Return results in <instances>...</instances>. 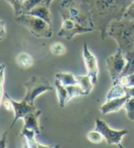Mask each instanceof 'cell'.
Wrapping results in <instances>:
<instances>
[{
    "mask_svg": "<svg viewBox=\"0 0 134 148\" xmlns=\"http://www.w3.org/2000/svg\"><path fill=\"white\" fill-rule=\"evenodd\" d=\"M40 114H42V111H40V110L28 112V114H26L23 117V121H24L23 128L33 130L36 132L37 134H40V133H42V128H40V123H39V118Z\"/></svg>",
    "mask_w": 134,
    "mask_h": 148,
    "instance_id": "cell-11",
    "label": "cell"
},
{
    "mask_svg": "<svg viewBox=\"0 0 134 148\" xmlns=\"http://www.w3.org/2000/svg\"><path fill=\"white\" fill-rule=\"evenodd\" d=\"M16 61L17 64L23 69H28V68H31L33 65V58L26 52H21L17 55Z\"/></svg>",
    "mask_w": 134,
    "mask_h": 148,
    "instance_id": "cell-19",
    "label": "cell"
},
{
    "mask_svg": "<svg viewBox=\"0 0 134 148\" xmlns=\"http://www.w3.org/2000/svg\"><path fill=\"white\" fill-rule=\"evenodd\" d=\"M54 86H55V89H56L58 100H59V104H60V106L62 108H63L65 106L66 102L69 101L67 90H66L65 86H63V85L56 79H55V82H54Z\"/></svg>",
    "mask_w": 134,
    "mask_h": 148,
    "instance_id": "cell-16",
    "label": "cell"
},
{
    "mask_svg": "<svg viewBox=\"0 0 134 148\" xmlns=\"http://www.w3.org/2000/svg\"><path fill=\"white\" fill-rule=\"evenodd\" d=\"M67 92H68V100L70 101L71 99L77 97V96H84L85 92L82 89V87L79 84H73V85H68L65 86Z\"/></svg>",
    "mask_w": 134,
    "mask_h": 148,
    "instance_id": "cell-20",
    "label": "cell"
},
{
    "mask_svg": "<svg viewBox=\"0 0 134 148\" xmlns=\"http://www.w3.org/2000/svg\"><path fill=\"white\" fill-rule=\"evenodd\" d=\"M62 18H70L77 22L81 26L95 29L88 9L83 4L78 5L73 0H62L60 5Z\"/></svg>",
    "mask_w": 134,
    "mask_h": 148,
    "instance_id": "cell-3",
    "label": "cell"
},
{
    "mask_svg": "<svg viewBox=\"0 0 134 148\" xmlns=\"http://www.w3.org/2000/svg\"><path fill=\"white\" fill-rule=\"evenodd\" d=\"M123 96H127V87H124L118 83H115V84H112L111 89L108 90L106 100L109 101L112 99L123 97Z\"/></svg>",
    "mask_w": 134,
    "mask_h": 148,
    "instance_id": "cell-15",
    "label": "cell"
},
{
    "mask_svg": "<svg viewBox=\"0 0 134 148\" xmlns=\"http://www.w3.org/2000/svg\"><path fill=\"white\" fill-rule=\"evenodd\" d=\"M111 37L123 55L134 50V21L127 18L113 20L107 29V37Z\"/></svg>",
    "mask_w": 134,
    "mask_h": 148,
    "instance_id": "cell-2",
    "label": "cell"
},
{
    "mask_svg": "<svg viewBox=\"0 0 134 148\" xmlns=\"http://www.w3.org/2000/svg\"><path fill=\"white\" fill-rule=\"evenodd\" d=\"M11 101H12L13 105V111L15 112V117L14 120L10 125V128H12L14 126V124L17 123V121H19V119H23L26 114H28V112H35L37 111V108L35 107V105H31L28 102L25 101L24 100H22L21 101H17L11 98Z\"/></svg>",
    "mask_w": 134,
    "mask_h": 148,
    "instance_id": "cell-10",
    "label": "cell"
},
{
    "mask_svg": "<svg viewBox=\"0 0 134 148\" xmlns=\"http://www.w3.org/2000/svg\"><path fill=\"white\" fill-rule=\"evenodd\" d=\"M133 2H134V1H133Z\"/></svg>",
    "mask_w": 134,
    "mask_h": 148,
    "instance_id": "cell-33",
    "label": "cell"
},
{
    "mask_svg": "<svg viewBox=\"0 0 134 148\" xmlns=\"http://www.w3.org/2000/svg\"><path fill=\"white\" fill-rule=\"evenodd\" d=\"M124 109L126 110L128 119L134 122V97L128 98L124 104Z\"/></svg>",
    "mask_w": 134,
    "mask_h": 148,
    "instance_id": "cell-23",
    "label": "cell"
},
{
    "mask_svg": "<svg viewBox=\"0 0 134 148\" xmlns=\"http://www.w3.org/2000/svg\"><path fill=\"white\" fill-rule=\"evenodd\" d=\"M134 0H82L88 9L95 29L99 30L102 39L107 38V29L113 20L123 18L128 7Z\"/></svg>",
    "mask_w": 134,
    "mask_h": 148,
    "instance_id": "cell-1",
    "label": "cell"
},
{
    "mask_svg": "<svg viewBox=\"0 0 134 148\" xmlns=\"http://www.w3.org/2000/svg\"><path fill=\"white\" fill-rule=\"evenodd\" d=\"M128 96H123L120 98H116L107 101L105 103L100 107V111L103 114H108V113L119 112L121 108L124 107L126 101L128 100Z\"/></svg>",
    "mask_w": 134,
    "mask_h": 148,
    "instance_id": "cell-12",
    "label": "cell"
},
{
    "mask_svg": "<svg viewBox=\"0 0 134 148\" xmlns=\"http://www.w3.org/2000/svg\"><path fill=\"white\" fill-rule=\"evenodd\" d=\"M107 69L112 79V82H115L123 71L124 67L127 63V60L122 53V51L118 49V51L114 55L109 56L106 60Z\"/></svg>",
    "mask_w": 134,
    "mask_h": 148,
    "instance_id": "cell-7",
    "label": "cell"
},
{
    "mask_svg": "<svg viewBox=\"0 0 134 148\" xmlns=\"http://www.w3.org/2000/svg\"><path fill=\"white\" fill-rule=\"evenodd\" d=\"M15 20L19 24L25 26L35 37L45 38H51L52 37L51 25L38 16L28 14H21L15 16Z\"/></svg>",
    "mask_w": 134,
    "mask_h": 148,
    "instance_id": "cell-4",
    "label": "cell"
},
{
    "mask_svg": "<svg viewBox=\"0 0 134 148\" xmlns=\"http://www.w3.org/2000/svg\"><path fill=\"white\" fill-rule=\"evenodd\" d=\"M42 4H45L44 0H25V2L23 4V7H22L21 14H27L28 11H31L33 8Z\"/></svg>",
    "mask_w": 134,
    "mask_h": 148,
    "instance_id": "cell-22",
    "label": "cell"
},
{
    "mask_svg": "<svg viewBox=\"0 0 134 148\" xmlns=\"http://www.w3.org/2000/svg\"><path fill=\"white\" fill-rule=\"evenodd\" d=\"M5 1H7L8 3H9L12 5L15 16H19L21 14L22 7H23V4L25 2V0H5Z\"/></svg>",
    "mask_w": 134,
    "mask_h": 148,
    "instance_id": "cell-26",
    "label": "cell"
},
{
    "mask_svg": "<svg viewBox=\"0 0 134 148\" xmlns=\"http://www.w3.org/2000/svg\"><path fill=\"white\" fill-rule=\"evenodd\" d=\"M44 2H45V5H48V7H50V5H51V3L52 2V0H44Z\"/></svg>",
    "mask_w": 134,
    "mask_h": 148,
    "instance_id": "cell-32",
    "label": "cell"
},
{
    "mask_svg": "<svg viewBox=\"0 0 134 148\" xmlns=\"http://www.w3.org/2000/svg\"><path fill=\"white\" fill-rule=\"evenodd\" d=\"M1 103H2V105L4 106V108L7 111L13 110V105H12V101H11V97L8 94L4 93Z\"/></svg>",
    "mask_w": 134,
    "mask_h": 148,
    "instance_id": "cell-28",
    "label": "cell"
},
{
    "mask_svg": "<svg viewBox=\"0 0 134 148\" xmlns=\"http://www.w3.org/2000/svg\"><path fill=\"white\" fill-rule=\"evenodd\" d=\"M28 15H32L35 16H38V18H42L45 20L47 23L51 25V14L48 5H46L45 4L39 5L37 7L33 8L31 11H28L27 13Z\"/></svg>",
    "mask_w": 134,
    "mask_h": 148,
    "instance_id": "cell-14",
    "label": "cell"
},
{
    "mask_svg": "<svg viewBox=\"0 0 134 148\" xmlns=\"http://www.w3.org/2000/svg\"><path fill=\"white\" fill-rule=\"evenodd\" d=\"M36 132L31 129L23 128L21 130L20 135L22 137H24L27 143V147L28 148H50V147H54V146H48V145H43L42 144L38 143L35 139V135H36Z\"/></svg>",
    "mask_w": 134,
    "mask_h": 148,
    "instance_id": "cell-13",
    "label": "cell"
},
{
    "mask_svg": "<svg viewBox=\"0 0 134 148\" xmlns=\"http://www.w3.org/2000/svg\"><path fill=\"white\" fill-rule=\"evenodd\" d=\"M50 49H51V52L56 56H62L63 54H65L66 52L65 46L61 42H54L50 47Z\"/></svg>",
    "mask_w": 134,
    "mask_h": 148,
    "instance_id": "cell-25",
    "label": "cell"
},
{
    "mask_svg": "<svg viewBox=\"0 0 134 148\" xmlns=\"http://www.w3.org/2000/svg\"><path fill=\"white\" fill-rule=\"evenodd\" d=\"M25 88L26 93L23 100L31 105H34V101L38 96L52 90L48 79L40 76L31 77V79L25 83Z\"/></svg>",
    "mask_w": 134,
    "mask_h": 148,
    "instance_id": "cell-5",
    "label": "cell"
},
{
    "mask_svg": "<svg viewBox=\"0 0 134 148\" xmlns=\"http://www.w3.org/2000/svg\"><path fill=\"white\" fill-rule=\"evenodd\" d=\"M95 29L90 27H86L84 26H81L77 22H75L73 19L70 18H62V27L60 31L58 32V37L60 38H65L67 39L73 38L77 34H84L92 32Z\"/></svg>",
    "mask_w": 134,
    "mask_h": 148,
    "instance_id": "cell-8",
    "label": "cell"
},
{
    "mask_svg": "<svg viewBox=\"0 0 134 148\" xmlns=\"http://www.w3.org/2000/svg\"><path fill=\"white\" fill-rule=\"evenodd\" d=\"M6 37V27L5 22L3 20H0V40L4 39Z\"/></svg>",
    "mask_w": 134,
    "mask_h": 148,
    "instance_id": "cell-30",
    "label": "cell"
},
{
    "mask_svg": "<svg viewBox=\"0 0 134 148\" xmlns=\"http://www.w3.org/2000/svg\"><path fill=\"white\" fill-rule=\"evenodd\" d=\"M7 136H8V132H6L3 135V137L0 139V148H5L7 146Z\"/></svg>",
    "mask_w": 134,
    "mask_h": 148,
    "instance_id": "cell-31",
    "label": "cell"
},
{
    "mask_svg": "<svg viewBox=\"0 0 134 148\" xmlns=\"http://www.w3.org/2000/svg\"><path fill=\"white\" fill-rule=\"evenodd\" d=\"M83 58L85 67L87 69V72L88 75L91 78V81L93 84L96 85L97 84L98 82V65H97V60L95 57V55H93L91 53V51L88 49L87 44H84V49H83Z\"/></svg>",
    "mask_w": 134,
    "mask_h": 148,
    "instance_id": "cell-9",
    "label": "cell"
},
{
    "mask_svg": "<svg viewBox=\"0 0 134 148\" xmlns=\"http://www.w3.org/2000/svg\"><path fill=\"white\" fill-rule=\"evenodd\" d=\"M55 79H58L63 86H68V85L77 84L76 77L73 73L70 72H60L55 74Z\"/></svg>",
    "mask_w": 134,
    "mask_h": 148,
    "instance_id": "cell-18",
    "label": "cell"
},
{
    "mask_svg": "<svg viewBox=\"0 0 134 148\" xmlns=\"http://www.w3.org/2000/svg\"><path fill=\"white\" fill-rule=\"evenodd\" d=\"M123 18L130 19L131 21H134V2H132L129 7H128L126 12L124 13Z\"/></svg>",
    "mask_w": 134,
    "mask_h": 148,
    "instance_id": "cell-29",
    "label": "cell"
},
{
    "mask_svg": "<svg viewBox=\"0 0 134 148\" xmlns=\"http://www.w3.org/2000/svg\"><path fill=\"white\" fill-rule=\"evenodd\" d=\"M76 77V81H77V84H79L82 89L84 90L85 92V95H88L93 90V87L95 86L94 84H93L92 81H91V78L89 77V75L87 74V75H85V76H82V75H77L75 76Z\"/></svg>",
    "mask_w": 134,
    "mask_h": 148,
    "instance_id": "cell-17",
    "label": "cell"
},
{
    "mask_svg": "<svg viewBox=\"0 0 134 148\" xmlns=\"http://www.w3.org/2000/svg\"><path fill=\"white\" fill-rule=\"evenodd\" d=\"M86 138L93 144H100L101 142L104 140L102 134L100 132H98V131H97V130L90 131V132L87 133Z\"/></svg>",
    "mask_w": 134,
    "mask_h": 148,
    "instance_id": "cell-24",
    "label": "cell"
},
{
    "mask_svg": "<svg viewBox=\"0 0 134 148\" xmlns=\"http://www.w3.org/2000/svg\"><path fill=\"white\" fill-rule=\"evenodd\" d=\"M113 84L118 83L124 87H133L134 86V73L131 75H122L119 76L115 82H112Z\"/></svg>",
    "mask_w": 134,
    "mask_h": 148,
    "instance_id": "cell-21",
    "label": "cell"
},
{
    "mask_svg": "<svg viewBox=\"0 0 134 148\" xmlns=\"http://www.w3.org/2000/svg\"><path fill=\"white\" fill-rule=\"evenodd\" d=\"M95 130L100 132L104 139L108 145H116L120 148H123L121 145V140L125 135L129 134L128 130H114L109 127V125L99 118L96 119V128Z\"/></svg>",
    "mask_w": 134,
    "mask_h": 148,
    "instance_id": "cell-6",
    "label": "cell"
},
{
    "mask_svg": "<svg viewBox=\"0 0 134 148\" xmlns=\"http://www.w3.org/2000/svg\"><path fill=\"white\" fill-rule=\"evenodd\" d=\"M5 69L6 65L1 64L0 65V104L2 102V98L4 95V82H5Z\"/></svg>",
    "mask_w": 134,
    "mask_h": 148,
    "instance_id": "cell-27",
    "label": "cell"
}]
</instances>
